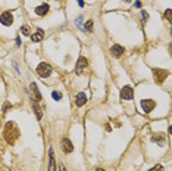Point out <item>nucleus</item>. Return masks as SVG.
I'll use <instances>...</instances> for the list:
<instances>
[{
  "label": "nucleus",
  "instance_id": "nucleus-1",
  "mask_svg": "<svg viewBox=\"0 0 172 171\" xmlns=\"http://www.w3.org/2000/svg\"><path fill=\"white\" fill-rule=\"evenodd\" d=\"M19 136H21V131H19L18 125H16L15 123H12V121L6 123V125H5V128H3V137H5L6 143L15 144L16 140L19 139Z\"/></svg>",
  "mask_w": 172,
  "mask_h": 171
},
{
  "label": "nucleus",
  "instance_id": "nucleus-2",
  "mask_svg": "<svg viewBox=\"0 0 172 171\" xmlns=\"http://www.w3.org/2000/svg\"><path fill=\"white\" fill-rule=\"evenodd\" d=\"M168 75H169V71L160 70V68H153V77H154V81H156L158 84H162L168 78Z\"/></svg>",
  "mask_w": 172,
  "mask_h": 171
},
{
  "label": "nucleus",
  "instance_id": "nucleus-3",
  "mask_svg": "<svg viewBox=\"0 0 172 171\" xmlns=\"http://www.w3.org/2000/svg\"><path fill=\"white\" fill-rule=\"evenodd\" d=\"M37 74L41 77V78H47L51 74V66L46 62H41L38 66H37Z\"/></svg>",
  "mask_w": 172,
  "mask_h": 171
},
{
  "label": "nucleus",
  "instance_id": "nucleus-4",
  "mask_svg": "<svg viewBox=\"0 0 172 171\" xmlns=\"http://www.w3.org/2000/svg\"><path fill=\"white\" fill-rule=\"evenodd\" d=\"M134 97V90L131 85H124L121 89V99L122 100H131Z\"/></svg>",
  "mask_w": 172,
  "mask_h": 171
},
{
  "label": "nucleus",
  "instance_id": "nucleus-5",
  "mask_svg": "<svg viewBox=\"0 0 172 171\" xmlns=\"http://www.w3.org/2000/svg\"><path fill=\"white\" fill-rule=\"evenodd\" d=\"M141 108H143V111L146 114H149V112H152V111L156 108V102L152 100V99H143L141 100Z\"/></svg>",
  "mask_w": 172,
  "mask_h": 171
},
{
  "label": "nucleus",
  "instance_id": "nucleus-6",
  "mask_svg": "<svg viewBox=\"0 0 172 171\" xmlns=\"http://www.w3.org/2000/svg\"><path fill=\"white\" fill-rule=\"evenodd\" d=\"M0 22H2L3 25H6V27L12 25V22H13V13H12L11 11L3 12L2 15H0Z\"/></svg>",
  "mask_w": 172,
  "mask_h": 171
},
{
  "label": "nucleus",
  "instance_id": "nucleus-7",
  "mask_svg": "<svg viewBox=\"0 0 172 171\" xmlns=\"http://www.w3.org/2000/svg\"><path fill=\"white\" fill-rule=\"evenodd\" d=\"M85 68H88V61L85 59L84 56H81L80 59H78V62H76V66H75V72L76 74H82V71L85 70Z\"/></svg>",
  "mask_w": 172,
  "mask_h": 171
},
{
  "label": "nucleus",
  "instance_id": "nucleus-8",
  "mask_svg": "<svg viewBox=\"0 0 172 171\" xmlns=\"http://www.w3.org/2000/svg\"><path fill=\"white\" fill-rule=\"evenodd\" d=\"M125 52V49L121 46V44H113L110 47V55L113 56V58H121Z\"/></svg>",
  "mask_w": 172,
  "mask_h": 171
},
{
  "label": "nucleus",
  "instance_id": "nucleus-9",
  "mask_svg": "<svg viewBox=\"0 0 172 171\" xmlns=\"http://www.w3.org/2000/svg\"><path fill=\"white\" fill-rule=\"evenodd\" d=\"M62 150L65 153H71L74 150V144H72V142L68 139V137H63L62 139Z\"/></svg>",
  "mask_w": 172,
  "mask_h": 171
},
{
  "label": "nucleus",
  "instance_id": "nucleus-10",
  "mask_svg": "<svg viewBox=\"0 0 172 171\" xmlns=\"http://www.w3.org/2000/svg\"><path fill=\"white\" fill-rule=\"evenodd\" d=\"M30 89H31V93L34 95V99L32 100H36V102H41V93H40V90H38V87H37V84L36 83H31L30 84Z\"/></svg>",
  "mask_w": 172,
  "mask_h": 171
},
{
  "label": "nucleus",
  "instance_id": "nucleus-11",
  "mask_svg": "<svg viewBox=\"0 0 172 171\" xmlns=\"http://www.w3.org/2000/svg\"><path fill=\"white\" fill-rule=\"evenodd\" d=\"M31 106H32V111L36 112L37 119H41V118H43V111H41V106L38 105V102H36V100L31 99Z\"/></svg>",
  "mask_w": 172,
  "mask_h": 171
},
{
  "label": "nucleus",
  "instance_id": "nucleus-12",
  "mask_svg": "<svg viewBox=\"0 0 172 171\" xmlns=\"http://www.w3.org/2000/svg\"><path fill=\"white\" fill-rule=\"evenodd\" d=\"M49 9H50V6H49L47 3H43V5H40V6L36 7V13H37L38 16H44V15H47Z\"/></svg>",
  "mask_w": 172,
  "mask_h": 171
},
{
  "label": "nucleus",
  "instance_id": "nucleus-13",
  "mask_svg": "<svg viewBox=\"0 0 172 171\" xmlns=\"http://www.w3.org/2000/svg\"><path fill=\"white\" fill-rule=\"evenodd\" d=\"M85 103H87V96H85L84 93H78L75 97V105L80 108V106H84Z\"/></svg>",
  "mask_w": 172,
  "mask_h": 171
},
{
  "label": "nucleus",
  "instance_id": "nucleus-14",
  "mask_svg": "<svg viewBox=\"0 0 172 171\" xmlns=\"http://www.w3.org/2000/svg\"><path fill=\"white\" fill-rule=\"evenodd\" d=\"M49 156H50L49 170H50V171H56V161H55V153H53V149H49Z\"/></svg>",
  "mask_w": 172,
  "mask_h": 171
},
{
  "label": "nucleus",
  "instance_id": "nucleus-15",
  "mask_svg": "<svg viewBox=\"0 0 172 171\" xmlns=\"http://www.w3.org/2000/svg\"><path fill=\"white\" fill-rule=\"evenodd\" d=\"M43 38H44V32H43V30H37V32H34L32 36H31V40H32L34 43H38V41H41Z\"/></svg>",
  "mask_w": 172,
  "mask_h": 171
},
{
  "label": "nucleus",
  "instance_id": "nucleus-16",
  "mask_svg": "<svg viewBox=\"0 0 172 171\" xmlns=\"http://www.w3.org/2000/svg\"><path fill=\"white\" fill-rule=\"evenodd\" d=\"M152 140L154 143H158V144H160V146H162V144L165 143V136H163V134H153L152 136Z\"/></svg>",
  "mask_w": 172,
  "mask_h": 171
},
{
  "label": "nucleus",
  "instance_id": "nucleus-17",
  "mask_svg": "<svg viewBox=\"0 0 172 171\" xmlns=\"http://www.w3.org/2000/svg\"><path fill=\"white\" fill-rule=\"evenodd\" d=\"M51 97H53L55 100H61L62 99V93L61 91H53V93H51Z\"/></svg>",
  "mask_w": 172,
  "mask_h": 171
},
{
  "label": "nucleus",
  "instance_id": "nucleus-18",
  "mask_svg": "<svg viewBox=\"0 0 172 171\" xmlns=\"http://www.w3.org/2000/svg\"><path fill=\"white\" fill-rule=\"evenodd\" d=\"M93 25H94V22L93 21H87L85 22V31H93Z\"/></svg>",
  "mask_w": 172,
  "mask_h": 171
},
{
  "label": "nucleus",
  "instance_id": "nucleus-19",
  "mask_svg": "<svg viewBox=\"0 0 172 171\" xmlns=\"http://www.w3.org/2000/svg\"><path fill=\"white\" fill-rule=\"evenodd\" d=\"M30 27H28V25H24V27H22V34H24V36H30Z\"/></svg>",
  "mask_w": 172,
  "mask_h": 171
},
{
  "label": "nucleus",
  "instance_id": "nucleus-20",
  "mask_svg": "<svg viewBox=\"0 0 172 171\" xmlns=\"http://www.w3.org/2000/svg\"><path fill=\"white\" fill-rule=\"evenodd\" d=\"M149 171H163V165H160V164H158V165H154L153 168H150Z\"/></svg>",
  "mask_w": 172,
  "mask_h": 171
},
{
  "label": "nucleus",
  "instance_id": "nucleus-21",
  "mask_svg": "<svg viewBox=\"0 0 172 171\" xmlns=\"http://www.w3.org/2000/svg\"><path fill=\"white\" fill-rule=\"evenodd\" d=\"M11 108H12V105H11V103H7V102H6V103L3 105V114H6V112H7V111H9Z\"/></svg>",
  "mask_w": 172,
  "mask_h": 171
},
{
  "label": "nucleus",
  "instance_id": "nucleus-22",
  "mask_svg": "<svg viewBox=\"0 0 172 171\" xmlns=\"http://www.w3.org/2000/svg\"><path fill=\"white\" fill-rule=\"evenodd\" d=\"M165 18L171 22V9H166V12H165Z\"/></svg>",
  "mask_w": 172,
  "mask_h": 171
},
{
  "label": "nucleus",
  "instance_id": "nucleus-23",
  "mask_svg": "<svg viewBox=\"0 0 172 171\" xmlns=\"http://www.w3.org/2000/svg\"><path fill=\"white\" fill-rule=\"evenodd\" d=\"M141 18H143V21H146V19H147V12H141Z\"/></svg>",
  "mask_w": 172,
  "mask_h": 171
},
{
  "label": "nucleus",
  "instance_id": "nucleus-24",
  "mask_svg": "<svg viewBox=\"0 0 172 171\" xmlns=\"http://www.w3.org/2000/svg\"><path fill=\"white\" fill-rule=\"evenodd\" d=\"M134 6H135V7H141V2H135Z\"/></svg>",
  "mask_w": 172,
  "mask_h": 171
},
{
  "label": "nucleus",
  "instance_id": "nucleus-25",
  "mask_svg": "<svg viewBox=\"0 0 172 171\" xmlns=\"http://www.w3.org/2000/svg\"><path fill=\"white\" fill-rule=\"evenodd\" d=\"M76 2H78L80 6H84V0H76Z\"/></svg>",
  "mask_w": 172,
  "mask_h": 171
},
{
  "label": "nucleus",
  "instance_id": "nucleus-26",
  "mask_svg": "<svg viewBox=\"0 0 172 171\" xmlns=\"http://www.w3.org/2000/svg\"><path fill=\"white\" fill-rule=\"evenodd\" d=\"M59 171H66V168L63 165H61V167H59Z\"/></svg>",
  "mask_w": 172,
  "mask_h": 171
},
{
  "label": "nucleus",
  "instance_id": "nucleus-27",
  "mask_svg": "<svg viewBox=\"0 0 172 171\" xmlns=\"http://www.w3.org/2000/svg\"><path fill=\"white\" fill-rule=\"evenodd\" d=\"M96 171H106V170H103V168H96Z\"/></svg>",
  "mask_w": 172,
  "mask_h": 171
},
{
  "label": "nucleus",
  "instance_id": "nucleus-28",
  "mask_svg": "<svg viewBox=\"0 0 172 171\" xmlns=\"http://www.w3.org/2000/svg\"><path fill=\"white\" fill-rule=\"evenodd\" d=\"M124 2H127V3H128V2H131V0H124Z\"/></svg>",
  "mask_w": 172,
  "mask_h": 171
}]
</instances>
